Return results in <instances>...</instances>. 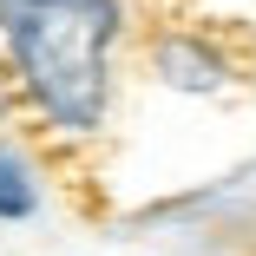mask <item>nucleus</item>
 <instances>
[{
  "label": "nucleus",
  "instance_id": "nucleus-1",
  "mask_svg": "<svg viewBox=\"0 0 256 256\" xmlns=\"http://www.w3.org/2000/svg\"><path fill=\"white\" fill-rule=\"evenodd\" d=\"M118 0H0V72L53 144H92L118 106Z\"/></svg>",
  "mask_w": 256,
  "mask_h": 256
},
{
  "label": "nucleus",
  "instance_id": "nucleus-4",
  "mask_svg": "<svg viewBox=\"0 0 256 256\" xmlns=\"http://www.w3.org/2000/svg\"><path fill=\"white\" fill-rule=\"evenodd\" d=\"M20 112V98H14V86H7V72H0V132H7V118Z\"/></svg>",
  "mask_w": 256,
  "mask_h": 256
},
{
  "label": "nucleus",
  "instance_id": "nucleus-2",
  "mask_svg": "<svg viewBox=\"0 0 256 256\" xmlns=\"http://www.w3.org/2000/svg\"><path fill=\"white\" fill-rule=\"evenodd\" d=\"M144 66L158 86L184 92V98H210L224 86H236V60H230V46L217 33H204V26H164L158 40L144 46Z\"/></svg>",
  "mask_w": 256,
  "mask_h": 256
},
{
  "label": "nucleus",
  "instance_id": "nucleus-3",
  "mask_svg": "<svg viewBox=\"0 0 256 256\" xmlns=\"http://www.w3.org/2000/svg\"><path fill=\"white\" fill-rule=\"evenodd\" d=\"M40 204H46V184H40L33 151H20L7 132H0V224H33Z\"/></svg>",
  "mask_w": 256,
  "mask_h": 256
}]
</instances>
